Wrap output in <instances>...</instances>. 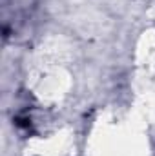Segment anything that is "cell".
<instances>
[{
    "instance_id": "cell-1",
    "label": "cell",
    "mask_w": 155,
    "mask_h": 156,
    "mask_svg": "<svg viewBox=\"0 0 155 156\" xmlns=\"http://www.w3.org/2000/svg\"><path fill=\"white\" fill-rule=\"evenodd\" d=\"M37 0H2V33L4 38L13 35L33 15Z\"/></svg>"
}]
</instances>
